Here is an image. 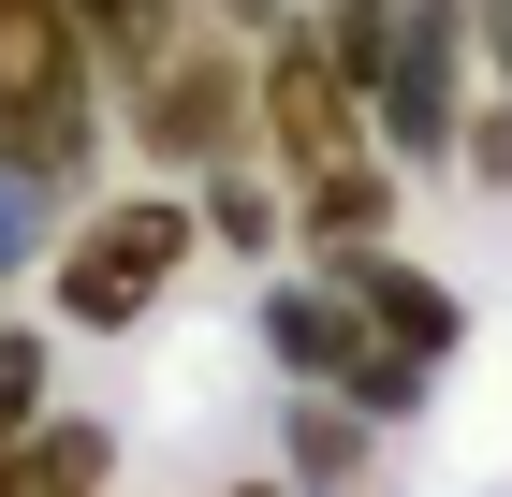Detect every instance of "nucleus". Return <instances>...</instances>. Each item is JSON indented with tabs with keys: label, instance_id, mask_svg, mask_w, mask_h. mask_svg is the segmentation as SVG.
I'll list each match as a JSON object with an SVG mask.
<instances>
[{
	"label": "nucleus",
	"instance_id": "9",
	"mask_svg": "<svg viewBox=\"0 0 512 497\" xmlns=\"http://www.w3.org/2000/svg\"><path fill=\"white\" fill-rule=\"evenodd\" d=\"M191 205H205V249H278V234H293V191H278V176H249V161L191 176Z\"/></svg>",
	"mask_w": 512,
	"mask_h": 497
},
{
	"label": "nucleus",
	"instance_id": "3",
	"mask_svg": "<svg viewBox=\"0 0 512 497\" xmlns=\"http://www.w3.org/2000/svg\"><path fill=\"white\" fill-rule=\"evenodd\" d=\"M191 249H205V205L191 191H132V205H88L74 220V249H59V278H44V307L74 322V337H132L176 278H191Z\"/></svg>",
	"mask_w": 512,
	"mask_h": 497
},
{
	"label": "nucleus",
	"instance_id": "8",
	"mask_svg": "<svg viewBox=\"0 0 512 497\" xmlns=\"http://www.w3.org/2000/svg\"><path fill=\"white\" fill-rule=\"evenodd\" d=\"M103 483H118V439H103L88 410H44L30 439L0 454V497H103Z\"/></svg>",
	"mask_w": 512,
	"mask_h": 497
},
{
	"label": "nucleus",
	"instance_id": "10",
	"mask_svg": "<svg viewBox=\"0 0 512 497\" xmlns=\"http://www.w3.org/2000/svg\"><path fill=\"white\" fill-rule=\"evenodd\" d=\"M74 30H88V59H103V74H147V59H161V44H176V30H191V0H74Z\"/></svg>",
	"mask_w": 512,
	"mask_h": 497
},
{
	"label": "nucleus",
	"instance_id": "2",
	"mask_svg": "<svg viewBox=\"0 0 512 497\" xmlns=\"http://www.w3.org/2000/svg\"><path fill=\"white\" fill-rule=\"evenodd\" d=\"M249 147L278 161V191H322L352 161H395L381 117H366V88H352V59L322 44V15H278L249 44Z\"/></svg>",
	"mask_w": 512,
	"mask_h": 497
},
{
	"label": "nucleus",
	"instance_id": "16",
	"mask_svg": "<svg viewBox=\"0 0 512 497\" xmlns=\"http://www.w3.org/2000/svg\"><path fill=\"white\" fill-rule=\"evenodd\" d=\"M220 497H293V483H278V468H264V483H220Z\"/></svg>",
	"mask_w": 512,
	"mask_h": 497
},
{
	"label": "nucleus",
	"instance_id": "12",
	"mask_svg": "<svg viewBox=\"0 0 512 497\" xmlns=\"http://www.w3.org/2000/svg\"><path fill=\"white\" fill-rule=\"evenodd\" d=\"M44 366H59V351H44V322H0V454L44 424Z\"/></svg>",
	"mask_w": 512,
	"mask_h": 497
},
{
	"label": "nucleus",
	"instance_id": "13",
	"mask_svg": "<svg viewBox=\"0 0 512 497\" xmlns=\"http://www.w3.org/2000/svg\"><path fill=\"white\" fill-rule=\"evenodd\" d=\"M454 161H469L483 191H512V88H498V103H469V132H454Z\"/></svg>",
	"mask_w": 512,
	"mask_h": 497
},
{
	"label": "nucleus",
	"instance_id": "7",
	"mask_svg": "<svg viewBox=\"0 0 512 497\" xmlns=\"http://www.w3.org/2000/svg\"><path fill=\"white\" fill-rule=\"evenodd\" d=\"M322 278H352V307H366V337H381L395 366H439V351L469 337V307H454V278H425V264H395V249H352V264H322Z\"/></svg>",
	"mask_w": 512,
	"mask_h": 497
},
{
	"label": "nucleus",
	"instance_id": "5",
	"mask_svg": "<svg viewBox=\"0 0 512 497\" xmlns=\"http://www.w3.org/2000/svg\"><path fill=\"white\" fill-rule=\"evenodd\" d=\"M264 351H278V381H308V395H352L366 424L425 395V366H395V351L366 337L352 278H293V293H264Z\"/></svg>",
	"mask_w": 512,
	"mask_h": 497
},
{
	"label": "nucleus",
	"instance_id": "4",
	"mask_svg": "<svg viewBox=\"0 0 512 497\" xmlns=\"http://www.w3.org/2000/svg\"><path fill=\"white\" fill-rule=\"evenodd\" d=\"M132 147H147L161 176L249 161V44L235 30H176L147 74H132Z\"/></svg>",
	"mask_w": 512,
	"mask_h": 497
},
{
	"label": "nucleus",
	"instance_id": "6",
	"mask_svg": "<svg viewBox=\"0 0 512 497\" xmlns=\"http://www.w3.org/2000/svg\"><path fill=\"white\" fill-rule=\"evenodd\" d=\"M366 117H381L395 161H454V132H469V0H395V59L366 88Z\"/></svg>",
	"mask_w": 512,
	"mask_h": 497
},
{
	"label": "nucleus",
	"instance_id": "15",
	"mask_svg": "<svg viewBox=\"0 0 512 497\" xmlns=\"http://www.w3.org/2000/svg\"><path fill=\"white\" fill-rule=\"evenodd\" d=\"M483 15V44H498V88H512V0H469Z\"/></svg>",
	"mask_w": 512,
	"mask_h": 497
},
{
	"label": "nucleus",
	"instance_id": "1",
	"mask_svg": "<svg viewBox=\"0 0 512 497\" xmlns=\"http://www.w3.org/2000/svg\"><path fill=\"white\" fill-rule=\"evenodd\" d=\"M103 147V59H88L74 0H0V176L74 191Z\"/></svg>",
	"mask_w": 512,
	"mask_h": 497
},
{
	"label": "nucleus",
	"instance_id": "11",
	"mask_svg": "<svg viewBox=\"0 0 512 497\" xmlns=\"http://www.w3.org/2000/svg\"><path fill=\"white\" fill-rule=\"evenodd\" d=\"M293 483H366V410L352 395H322V410L293 424Z\"/></svg>",
	"mask_w": 512,
	"mask_h": 497
},
{
	"label": "nucleus",
	"instance_id": "14",
	"mask_svg": "<svg viewBox=\"0 0 512 497\" xmlns=\"http://www.w3.org/2000/svg\"><path fill=\"white\" fill-rule=\"evenodd\" d=\"M191 15H205V30H235V44H264L278 15H293V0H191Z\"/></svg>",
	"mask_w": 512,
	"mask_h": 497
}]
</instances>
